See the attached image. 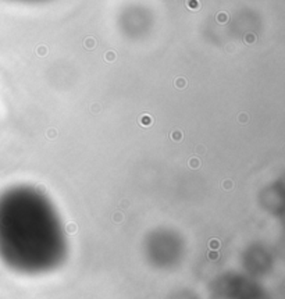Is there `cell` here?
<instances>
[{
    "instance_id": "obj_1",
    "label": "cell",
    "mask_w": 285,
    "mask_h": 299,
    "mask_svg": "<svg viewBox=\"0 0 285 299\" xmlns=\"http://www.w3.org/2000/svg\"><path fill=\"white\" fill-rule=\"evenodd\" d=\"M67 253L61 217L40 189L14 185L0 194V259L7 266L43 273L60 266Z\"/></svg>"
}]
</instances>
